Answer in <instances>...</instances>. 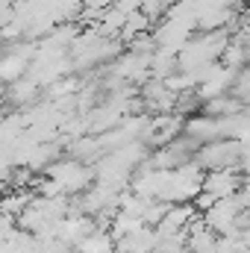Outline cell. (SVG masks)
I'll use <instances>...</instances> for the list:
<instances>
[{
    "instance_id": "6da1fadb",
    "label": "cell",
    "mask_w": 250,
    "mask_h": 253,
    "mask_svg": "<svg viewBox=\"0 0 250 253\" xmlns=\"http://www.w3.org/2000/svg\"><path fill=\"white\" fill-rule=\"evenodd\" d=\"M194 162L203 171H218V168H242V141L239 138H215L197 147Z\"/></svg>"
},
{
    "instance_id": "7a4b0ae2",
    "label": "cell",
    "mask_w": 250,
    "mask_h": 253,
    "mask_svg": "<svg viewBox=\"0 0 250 253\" xmlns=\"http://www.w3.org/2000/svg\"><path fill=\"white\" fill-rule=\"evenodd\" d=\"M242 186H245V177L239 174V168H218L203 174V189L215 197H233L242 191Z\"/></svg>"
},
{
    "instance_id": "3957f363",
    "label": "cell",
    "mask_w": 250,
    "mask_h": 253,
    "mask_svg": "<svg viewBox=\"0 0 250 253\" xmlns=\"http://www.w3.org/2000/svg\"><path fill=\"white\" fill-rule=\"evenodd\" d=\"M186 132L197 141V144H206V141H215V138H224V126L221 118L215 115H206V112H197V115H188L186 118Z\"/></svg>"
},
{
    "instance_id": "277c9868",
    "label": "cell",
    "mask_w": 250,
    "mask_h": 253,
    "mask_svg": "<svg viewBox=\"0 0 250 253\" xmlns=\"http://www.w3.org/2000/svg\"><path fill=\"white\" fill-rule=\"evenodd\" d=\"M74 253H115V236L100 230V227H94L85 239H80Z\"/></svg>"
},
{
    "instance_id": "5b68a950",
    "label": "cell",
    "mask_w": 250,
    "mask_h": 253,
    "mask_svg": "<svg viewBox=\"0 0 250 253\" xmlns=\"http://www.w3.org/2000/svg\"><path fill=\"white\" fill-rule=\"evenodd\" d=\"M230 94H233L236 100H242L245 106H250V62L242 65V68L236 71L233 85H230Z\"/></svg>"
}]
</instances>
